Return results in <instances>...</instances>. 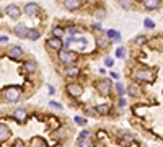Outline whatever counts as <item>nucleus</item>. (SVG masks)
<instances>
[{
    "label": "nucleus",
    "mask_w": 163,
    "mask_h": 147,
    "mask_svg": "<svg viewBox=\"0 0 163 147\" xmlns=\"http://www.w3.org/2000/svg\"><path fill=\"white\" fill-rule=\"evenodd\" d=\"M59 61L64 65H74V62L77 61V54L75 53H70V51H60L59 53Z\"/></svg>",
    "instance_id": "f257e3e1"
},
{
    "label": "nucleus",
    "mask_w": 163,
    "mask_h": 147,
    "mask_svg": "<svg viewBox=\"0 0 163 147\" xmlns=\"http://www.w3.org/2000/svg\"><path fill=\"white\" fill-rule=\"evenodd\" d=\"M20 95H21V90L16 88V87H10L5 90V100L8 103H16L20 100Z\"/></svg>",
    "instance_id": "f03ea898"
},
{
    "label": "nucleus",
    "mask_w": 163,
    "mask_h": 147,
    "mask_svg": "<svg viewBox=\"0 0 163 147\" xmlns=\"http://www.w3.org/2000/svg\"><path fill=\"white\" fill-rule=\"evenodd\" d=\"M96 88L100 90V93H101L103 97H106V95H109V93H111L113 83H111V80H109V79H101V80H98V83H96Z\"/></svg>",
    "instance_id": "7ed1b4c3"
},
{
    "label": "nucleus",
    "mask_w": 163,
    "mask_h": 147,
    "mask_svg": "<svg viewBox=\"0 0 163 147\" xmlns=\"http://www.w3.org/2000/svg\"><path fill=\"white\" fill-rule=\"evenodd\" d=\"M134 77H136L139 82H152L153 72L152 70H147V69H140V70H137V72L134 74Z\"/></svg>",
    "instance_id": "20e7f679"
},
{
    "label": "nucleus",
    "mask_w": 163,
    "mask_h": 147,
    "mask_svg": "<svg viewBox=\"0 0 163 147\" xmlns=\"http://www.w3.org/2000/svg\"><path fill=\"white\" fill-rule=\"evenodd\" d=\"M67 92H69L70 97L77 98V97H80V95L83 93V87H82L80 83H69L67 85Z\"/></svg>",
    "instance_id": "39448f33"
},
{
    "label": "nucleus",
    "mask_w": 163,
    "mask_h": 147,
    "mask_svg": "<svg viewBox=\"0 0 163 147\" xmlns=\"http://www.w3.org/2000/svg\"><path fill=\"white\" fill-rule=\"evenodd\" d=\"M46 44L49 46L51 49H54V51H62V47H64L62 39H59V38H51V39L46 41Z\"/></svg>",
    "instance_id": "423d86ee"
},
{
    "label": "nucleus",
    "mask_w": 163,
    "mask_h": 147,
    "mask_svg": "<svg viewBox=\"0 0 163 147\" xmlns=\"http://www.w3.org/2000/svg\"><path fill=\"white\" fill-rule=\"evenodd\" d=\"M82 0H64V8L69 12H74L77 8H80Z\"/></svg>",
    "instance_id": "0eeeda50"
},
{
    "label": "nucleus",
    "mask_w": 163,
    "mask_h": 147,
    "mask_svg": "<svg viewBox=\"0 0 163 147\" xmlns=\"http://www.w3.org/2000/svg\"><path fill=\"white\" fill-rule=\"evenodd\" d=\"M8 56H10L12 59H21L23 57V49L20 46H10V49H8Z\"/></svg>",
    "instance_id": "6e6552de"
},
{
    "label": "nucleus",
    "mask_w": 163,
    "mask_h": 147,
    "mask_svg": "<svg viewBox=\"0 0 163 147\" xmlns=\"http://www.w3.org/2000/svg\"><path fill=\"white\" fill-rule=\"evenodd\" d=\"M20 7H16V5H8L7 7V15L10 17V18H13V20H18V18H20Z\"/></svg>",
    "instance_id": "1a4fd4ad"
},
{
    "label": "nucleus",
    "mask_w": 163,
    "mask_h": 147,
    "mask_svg": "<svg viewBox=\"0 0 163 147\" xmlns=\"http://www.w3.org/2000/svg\"><path fill=\"white\" fill-rule=\"evenodd\" d=\"M39 10H41V8H39L38 3H26V5H25V13H26V15H30V17L38 15Z\"/></svg>",
    "instance_id": "9d476101"
},
{
    "label": "nucleus",
    "mask_w": 163,
    "mask_h": 147,
    "mask_svg": "<svg viewBox=\"0 0 163 147\" xmlns=\"http://www.w3.org/2000/svg\"><path fill=\"white\" fill-rule=\"evenodd\" d=\"M13 118H15V121H18V123H21V124H23V123L28 119V113L23 110V108H20V110H15Z\"/></svg>",
    "instance_id": "9b49d317"
},
{
    "label": "nucleus",
    "mask_w": 163,
    "mask_h": 147,
    "mask_svg": "<svg viewBox=\"0 0 163 147\" xmlns=\"http://www.w3.org/2000/svg\"><path fill=\"white\" fill-rule=\"evenodd\" d=\"M13 33L18 36V38H26V35H28V28H26V25H16L15 26V30H13Z\"/></svg>",
    "instance_id": "f8f14e48"
},
{
    "label": "nucleus",
    "mask_w": 163,
    "mask_h": 147,
    "mask_svg": "<svg viewBox=\"0 0 163 147\" xmlns=\"http://www.w3.org/2000/svg\"><path fill=\"white\" fill-rule=\"evenodd\" d=\"M142 3L147 10H155L160 7V0H142Z\"/></svg>",
    "instance_id": "ddd939ff"
},
{
    "label": "nucleus",
    "mask_w": 163,
    "mask_h": 147,
    "mask_svg": "<svg viewBox=\"0 0 163 147\" xmlns=\"http://www.w3.org/2000/svg\"><path fill=\"white\" fill-rule=\"evenodd\" d=\"M10 137V127L7 124H0V141H7Z\"/></svg>",
    "instance_id": "4468645a"
},
{
    "label": "nucleus",
    "mask_w": 163,
    "mask_h": 147,
    "mask_svg": "<svg viewBox=\"0 0 163 147\" xmlns=\"http://www.w3.org/2000/svg\"><path fill=\"white\" fill-rule=\"evenodd\" d=\"M39 36H41V31H39V30H36V28H33V30H28V35H26L28 39L36 41V39H39Z\"/></svg>",
    "instance_id": "2eb2a0df"
},
{
    "label": "nucleus",
    "mask_w": 163,
    "mask_h": 147,
    "mask_svg": "<svg viewBox=\"0 0 163 147\" xmlns=\"http://www.w3.org/2000/svg\"><path fill=\"white\" fill-rule=\"evenodd\" d=\"M108 39H113L114 42H119L121 41V33L116 31V30H109L108 31Z\"/></svg>",
    "instance_id": "dca6fc26"
},
{
    "label": "nucleus",
    "mask_w": 163,
    "mask_h": 147,
    "mask_svg": "<svg viewBox=\"0 0 163 147\" xmlns=\"http://www.w3.org/2000/svg\"><path fill=\"white\" fill-rule=\"evenodd\" d=\"M36 69H38L36 62H33V61H26V62H25V72H28V74H33Z\"/></svg>",
    "instance_id": "f3484780"
},
{
    "label": "nucleus",
    "mask_w": 163,
    "mask_h": 147,
    "mask_svg": "<svg viewBox=\"0 0 163 147\" xmlns=\"http://www.w3.org/2000/svg\"><path fill=\"white\" fill-rule=\"evenodd\" d=\"M129 95H131L132 98H137L139 95H140V88H139V87H137L136 83L129 85Z\"/></svg>",
    "instance_id": "a211bd4d"
},
{
    "label": "nucleus",
    "mask_w": 163,
    "mask_h": 147,
    "mask_svg": "<svg viewBox=\"0 0 163 147\" xmlns=\"http://www.w3.org/2000/svg\"><path fill=\"white\" fill-rule=\"evenodd\" d=\"M80 72H78V69L77 67H72V65H69V67L65 69V75L67 77H77Z\"/></svg>",
    "instance_id": "6ab92c4d"
},
{
    "label": "nucleus",
    "mask_w": 163,
    "mask_h": 147,
    "mask_svg": "<svg viewBox=\"0 0 163 147\" xmlns=\"http://www.w3.org/2000/svg\"><path fill=\"white\" fill-rule=\"evenodd\" d=\"M95 111H96L98 115L104 116V115H108V113H109V106H108V105H100V106L95 108Z\"/></svg>",
    "instance_id": "aec40b11"
},
{
    "label": "nucleus",
    "mask_w": 163,
    "mask_h": 147,
    "mask_svg": "<svg viewBox=\"0 0 163 147\" xmlns=\"http://www.w3.org/2000/svg\"><path fill=\"white\" fill-rule=\"evenodd\" d=\"M119 5H121L124 10H131L134 7V0H119Z\"/></svg>",
    "instance_id": "412c9836"
},
{
    "label": "nucleus",
    "mask_w": 163,
    "mask_h": 147,
    "mask_svg": "<svg viewBox=\"0 0 163 147\" xmlns=\"http://www.w3.org/2000/svg\"><path fill=\"white\" fill-rule=\"evenodd\" d=\"M78 147H93V144L87 137H78Z\"/></svg>",
    "instance_id": "4be33fe9"
},
{
    "label": "nucleus",
    "mask_w": 163,
    "mask_h": 147,
    "mask_svg": "<svg viewBox=\"0 0 163 147\" xmlns=\"http://www.w3.org/2000/svg\"><path fill=\"white\" fill-rule=\"evenodd\" d=\"M52 35H54V38H59V39H60V38L64 36V30L59 28V26H56L54 30H52Z\"/></svg>",
    "instance_id": "5701e85b"
},
{
    "label": "nucleus",
    "mask_w": 163,
    "mask_h": 147,
    "mask_svg": "<svg viewBox=\"0 0 163 147\" xmlns=\"http://www.w3.org/2000/svg\"><path fill=\"white\" fill-rule=\"evenodd\" d=\"M96 42H98V46H100V47H106V46H108V42H109V39H108L106 36H101V38H98V41H96Z\"/></svg>",
    "instance_id": "b1692460"
},
{
    "label": "nucleus",
    "mask_w": 163,
    "mask_h": 147,
    "mask_svg": "<svg viewBox=\"0 0 163 147\" xmlns=\"http://www.w3.org/2000/svg\"><path fill=\"white\" fill-rule=\"evenodd\" d=\"M116 57H118V59H124V57H126V47H118Z\"/></svg>",
    "instance_id": "393cba45"
},
{
    "label": "nucleus",
    "mask_w": 163,
    "mask_h": 147,
    "mask_svg": "<svg viewBox=\"0 0 163 147\" xmlns=\"http://www.w3.org/2000/svg\"><path fill=\"white\" fill-rule=\"evenodd\" d=\"M132 141H134V136L132 134H129V132L122 134V142H124V144H131Z\"/></svg>",
    "instance_id": "a878e982"
},
{
    "label": "nucleus",
    "mask_w": 163,
    "mask_h": 147,
    "mask_svg": "<svg viewBox=\"0 0 163 147\" xmlns=\"http://www.w3.org/2000/svg\"><path fill=\"white\" fill-rule=\"evenodd\" d=\"M143 25H145V28H148V30H153V28H155V21L150 20V18H145Z\"/></svg>",
    "instance_id": "bb28decb"
},
{
    "label": "nucleus",
    "mask_w": 163,
    "mask_h": 147,
    "mask_svg": "<svg viewBox=\"0 0 163 147\" xmlns=\"http://www.w3.org/2000/svg\"><path fill=\"white\" fill-rule=\"evenodd\" d=\"M145 41H147V36H139V38L134 39V44H136V46H142Z\"/></svg>",
    "instance_id": "cd10ccee"
},
{
    "label": "nucleus",
    "mask_w": 163,
    "mask_h": 147,
    "mask_svg": "<svg viewBox=\"0 0 163 147\" xmlns=\"http://www.w3.org/2000/svg\"><path fill=\"white\" fill-rule=\"evenodd\" d=\"M116 90H118V95H119V97H122V95L126 93V88H124L122 83H118V85H116Z\"/></svg>",
    "instance_id": "c85d7f7f"
},
{
    "label": "nucleus",
    "mask_w": 163,
    "mask_h": 147,
    "mask_svg": "<svg viewBox=\"0 0 163 147\" xmlns=\"http://www.w3.org/2000/svg\"><path fill=\"white\" fill-rule=\"evenodd\" d=\"M104 65H106V67H113V65H114V59L113 57H106V59H104Z\"/></svg>",
    "instance_id": "c756f323"
},
{
    "label": "nucleus",
    "mask_w": 163,
    "mask_h": 147,
    "mask_svg": "<svg viewBox=\"0 0 163 147\" xmlns=\"http://www.w3.org/2000/svg\"><path fill=\"white\" fill-rule=\"evenodd\" d=\"M118 106H119V108H126V106H127V101L121 97V98H119V101H118Z\"/></svg>",
    "instance_id": "7c9ffc66"
},
{
    "label": "nucleus",
    "mask_w": 163,
    "mask_h": 147,
    "mask_svg": "<svg viewBox=\"0 0 163 147\" xmlns=\"http://www.w3.org/2000/svg\"><path fill=\"white\" fill-rule=\"evenodd\" d=\"M75 123H78V124H82V126H85V119H83V118H80V116H75Z\"/></svg>",
    "instance_id": "2f4dec72"
},
{
    "label": "nucleus",
    "mask_w": 163,
    "mask_h": 147,
    "mask_svg": "<svg viewBox=\"0 0 163 147\" xmlns=\"http://www.w3.org/2000/svg\"><path fill=\"white\" fill-rule=\"evenodd\" d=\"M51 106H54V108H59V110H62V105H60V103H57V101H51Z\"/></svg>",
    "instance_id": "473e14b6"
},
{
    "label": "nucleus",
    "mask_w": 163,
    "mask_h": 147,
    "mask_svg": "<svg viewBox=\"0 0 163 147\" xmlns=\"http://www.w3.org/2000/svg\"><path fill=\"white\" fill-rule=\"evenodd\" d=\"M88 136H90V131H87V129L80 132V137H88Z\"/></svg>",
    "instance_id": "72a5a7b5"
},
{
    "label": "nucleus",
    "mask_w": 163,
    "mask_h": 147,
    "mask_svg": "<svg viewBox=\"0 0 163 147\" xmlns=\"http://www.w3.org/2000/svg\"><path fill=\"white\" fill-rule=\"evenodd\" d=\"M13 147H25V142H21V141H16L15 144H13Z\"/></svg>",
    "instance_id": "f704fd0d"
},
{
    "label": "nucleus",
    "mask_w": 163,
    "mask_h": 147,
    "mask_svg": "<svg viewBox=\"0 0 163 147\" xmlns=\"http://www.w3.org/2000/svg\"><path fill=\"white\" fill-rule=\"evenodd\" d=\"M47 90H49V93H51V95H54V93H56V88L52 87V85H47Z\"/></svg>",
    "instance_id": "c9c22d12"
},
{
    "label": "nucleus",
    "mask_w": 163,
    "mask_h": 147,
    "mask_svg": "<svg viewBox=\"0 0 163 147\" xmlns=\"http://www.w3.org/2000/svg\"><path fill=\"white\" fill-rule=\"evenodd\" d=\"M8 41V36H5V35H0V42H7Z\"/></svg>",
    "instance_id": "e433bc0d"
},
{
    "label": "nucleus",
    "mask_w": 163,
    "mask_h": 147,
    "mask_svg": "<svg viewBox=\"0 0 163 147\" xmlns=\"http://www.w3.org/2000/svg\"><path fill=\"white\" fill-rule=\"evenodd\" d=\"M93 28H95V30H101V25H100V23H95Z\"/></svg>",
    "instance_id": "4c0bfd02"
},
{
    "label": "nucleus",
    "mask_w": 163,
    "mask_h": 147,
    "mask_svg": "<svg viewBox=\"0 0 163 147\" xmlns=\"http://www.w3.org/2000/svg\"><path fill=\"white\" fill-rule=\"evenodd\" d=\"M111 77H113V79H119V74H116V72H111Z\"/></svg>",
    "instance_id": "58836bf2"
},
{
    "label": "nucleus",
    "mask_w": 163,
    "mask_h": 147,
    "mask_svg": "<svg viewBox=\"0 0 163 147\" xmlns=\"http://www.w3.org/2000/svg\"><path fill=\"white\" fill-rule=\"evenodd\" d=\"M38 147H49V145H46V144H39Z\"/></svg>",
    "instance_id": "ea45409f"
},
{
    "label": "nucleus",
    "mask_w": 163,
    "mask_h": 147,
    "mask_svg": "<svg viewBox=\"0 0 163 147\" xmlns=\"http://www.w3.org/2000/svg\"><path fill=\"white\" fill-rule=\"evenodd\" d=\"M87 2H95V0H87Z\"/></svg>",
    "instance_id": "a19ab883"
},
{
    "label": "nucleus",
    "mask_w": 163,
    "mask_h": 147,
    "mask_svg": "<svg viewBox=\"0 0 163 147\" xmlns=\"http://www.w3.org/2000/svg\"><path fill=\"white\" fill-rule=\"evenodd\" d=\"M0 15H2V10H0Z\"/></svg>",
    "instance_id": "79ce46f5"
}]
</instances>
